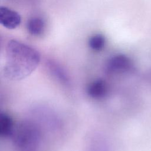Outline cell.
<instances>
[{"label": "cell", "mask_w": 151, "mask_h": 151, "mask_svg": "<svg viewBox=\"0 0 151 151\" xmlns=\"http://www.w3.org/2000/svg\"><path fill=\"white\" fill-rule=\"evenodd\" d=\"M105 43V37L100 34H95L90 37L88 41V46L90 48L93 50L97 51L101 50L104 47Z\"/></svg>", "instance_id": "8"}, {"label": "cell", "mask_w": 151, "mask_h": 151, "mask_svg": "<svg viewBox=\"0 0 151 151\" xmlns=\"http://www.w3.org/2000/svg\"><path fill=\"white\" fill-rule=\"evenodd\" d=\"M37 133L34 129L24 126L18 129L16 134L15 142L17 145L22 149H31L34 146V143L37 139Z\"/></svg>", "instance_id": "3"}, {"label": "cell", "mask_w": 151, "mask_h": 151, "mask_svg": "<svg viewBox=\"0 0 151 151\" xmlns=\"http://www.w3.org/2000/svg\"><path fill=\"white\" fill-rule=\"evenodd\" d=\"M107 87L104 81L96 80L91 83L87 88V93L93 99H99L103 97L107 93Z\"/></svg>", "instance_id": "5"}, {"label": "cell", "mask_w": 151, "mask_h": 151, "mask_svg": "<svg viewBox=\"0 0 151 151\" xmlns=\"http://www.w3.org/2000/svg\"><path fill=\"white\" fill-rule=\"evenodd\" d=\"M27 28L29 33L31 35L39 36L44 32L45 23L41 18L34 17L27 21Z\"/></svg>", "instance_id": "7"}, {"label": "cell", "mask_w": 151, "mask_h": 151, "mask_svg": "<svg viewBox=\"0 0 151 151\" xmlns=\"http://www.w3.org/2000/svg\"><path fill=\"white\" fill-rule=\"evenodd\" d=\"M132 65V61L128 57L123 54H118L109 59L106 69L110 74L117 73L129 70Z\"/></svg>", "instance_id": "2"}, {"label": "cell", "mask_w": 151, "mask_h": 151, "mask_svg": "<svg viewBox=\"0 0 151 151\" xmlns=\"http://www.w3.org/2000/svg\"><path fill=\"white\" fill-rule=\"evenodd\" d=\"M21 22V17L17 12L5 6L0 7V24L4 27L13 29L18 27Z\"/></svg>", "instance_id": "4"}, {"label": "cell", "mask_w": 151, "mask_h": 151, "mask_svg": "<svg viewBox=\"0 0 151 151\" xmlns=\"http://www.w3.org/2000/svg\"><path fill=\"white\" fill-rule=\"evenodd\" d=\"M40 55L32 47L17 40H11L6 47L5 76L19 80L29 76L38 65Z\"/></svg>", "instance_id": "1"}, {"label": "cell", "mask_w": 151, "mask_h": 151, "mask_svg": "<svg viewBox=\"0 0 151 151\" xmlns=\"http://www.w3.org/2000/svg\"><path fill=\"white\" fill-rule=\"evenodd\" d=\"M13 120L5 113L0 114V134L4 137H8L14 133Z\"/></svg>", "instance_id": "6"}]
</instances>
